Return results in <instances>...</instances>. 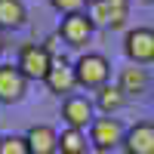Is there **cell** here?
Returning <instances> with one entry per match:
<instances>
[{"label": "cell", "mask_w": 154, "mask_h": 154, "mask_svg": "<svg viewBox=\"0 0 154 154\" xmlns=\"http://www.w3.org/2000/svg\"><path fill=\"white\" fill-rule=\"evenodd\" d=\"M74 74H77V86H83V89H99V86L108 83L111 65H108L105 56H99V53H86V56L77 59Z\"/></svg>", "instance_id": "6da1fadb"}, {"label": "cell", "mask_w": 154, "mask_h": 154, "mask_svg": "<svg viewBox=\"0 0 154 154\" xmlns=\"http://www.w3.org/2000/svg\"><path fill=\"white\" fill-rule=\"evenodd\" d=\"M130 12V0H89L86 16L93 25H105V28H120Z\"/></svg>", "instance_id": "7a4b0ae2"}, {"label": "cell", "mask_w": 154, "mask_h": 154, "mask_svg": "<svg viewBox=\"0 0 154 154\" xmlns=\"http://www.w3.org/2000/svg\"><path fill=\"white\" fill-rule=\"evenodd\" d=\"M49 65H53V56L43 43H25L19 53V71L28 77V80H43Z\"/></svg>", "instance_id": "3957f363"}, {"label": "cell", "mask_w": 154, "mask_h": 154, "mask_svg": "<svg viewBox=\"0 0 154 154\" xmlns=\"http://www.w3.org/2000/svg\"><path fill=\"white\" fill-rule=\"evenodd\" d=\"M123 123L117 117H111V114H105V117H96L93 126H89V139H93V148H102V151H108L114 145H123Z\"/></svg>", "instance_id": "277c9868"}, {"label": "cell", "mask_w": 154, "mask_h": 154, "mask_svg": "<svg viewBox=\"0 0 154 154\" xmlns=\"http://www.w3.org/2000/svg\"><path fill=\"white\" fill-rule=\"evenodd\" d=\"M126 56L136 65H145V62H154V28H133L126 34Z\"/></svg>", "instance_id": "5b68a950"}, {"label": "cell", "mask_w": 154, "mask_h": 154, "mask_svg": "<svg viewBox=\"0 0 154 154\" xmlns=\"http://www.w3.org/2000/svg\"><path fill=\"white\" fill-rule=\"evenodd\" d=\"M46 86H49V93H56V96H68L71 89L77 86V74H74V65L68 59H53V65H49L46 71Z\"/></svg>", "instance_id": "8992f818"}, {"label": "cell", "mask_w": 154, "mask_h": 154, "mask_svg": "<svg viewBox=\"0 0 154 154\" xmlns=\"http://www.w3.org/2000/svg\"><path fill=\"white\" fill-rule=\"evenodd\" d=\"M62 117L71 130H86V126H93V102L86 96H68L65 105H62Z\"/></svg>", "instance_id": "52a82bcc"}, {"label": "cell", "mask_w": 154, "mask_h": 154, "mask_svg": "<svg viewBox=\"0 0 154 154\" xmlns=\"http://www.w3.org/2000/svg\"><path fill=\"white\" fill-rule=\"evenodd\" d=\"M25 86H28V77L19 71V65H0V102H19L25 96Z\"/></svg>", "instance_id": "ba28073f"}, {"label": "cell", "mask_w": 154, "mask_h": 154, "mask_svg": "<svg viewBox=\"0 0 154 154\" xmlns=\"http://www.w3.org/2000/svg\"><path fill=\"white\" fill-rule=\"evenodd\" d=\"M93 28H96V25H93V19H89L86 12H71V16H65V19H62L59 34L65 37L71 46H80V43H86V40H89Z\"/></svg>", "instance_id": "9c48e42d"}, {"label": "cell", "mask_w": 154, "mask_h": 154, "mask_svg": "<svg viewBox=\"0 0 154 154\" xmlns=\"http://www.w3.org/2000/svg\"><path fill=\"white\" fill-rule=\"evenodd\" d=\"M25 142H28L31 154H56L59 151V133L49 123H34L25 133Z\"/></svg>", "instance_id": "30bf717a"}, {"label": "cell", "mask_w": 154, "mask_h": 154, "mask_svg": "<svg viewBox=\"0 0 154 154\" xmlns=\"http://www.w3.org/2000/svg\"><path fill=\"white\" fill-rule=\"evenodd\" d=\"M126 154H154V123H136L123 136Z\"/></svg>", "instance_id": "8fae6325"}, {"label": "cell", "mask_w": 154, "mask_h": 154, "mask_svg": "<svg viewBox=\"0 0 154 154\" xmlns=\"http://www.w3.org/2000/svg\"><path fill=\"white\" fill-rule=\"evenodd\" d=\"M126 96H139V93H145V86H148V71L142 65H136V62H130L123 71H120V83H117Z\"/></svg>", "instance_id": "7c38bea8"}, {"label": "cell", "mask_w": 154, "mask_h": 154, "mask_svg": "<svg viewBox=\"0 0 154 154\" xmlns=\"http://www.w3.org/2000/svg\"><path fill=\"white\" fill-rule=\"evenodd\" d=\"M123 102H126V93L120 86H111V83H105V86H99V93H96V105L105 111V114H114V111H120L123 108Z\"/></svg>", "instance_id": "4fadbf2b"}, {"label": "cell", "mask_w": 154, "mask_h": 154, "mask_svg": "<svg viewBox=\"0 0 154 154\" xmlns=\"http://www.w3.org/2000/svg\"><path fill=\"white\" fill-rule=\"evenodd\" d=\"M25 3L22 0H0V28H22Z\"/></svg>", "instance_id": "5bb4252c"}, {"label": "cell", "mask_w": 154, "mask_h": 154, "mask_svg": "<svg viewBox=\"0 0 154 154\" xmlns=\"http://www.w3.org/2000/svg\"><path fill=\"white\" fill-rule=\"evenodd\" d=\"M59 151L62 154H86L89 148H86V136H83V130H62L59 133Z\"/></svg>", "instance_id": "9a60e30c"}, {"label": "cell", "mask_w": 154, "mask_h": 154, "mask_svg": "<svg viewBox=\"0 0 154 154\" xmlns=\"http://www.w3.org/2000/svg\"><path fill=\"white\" fill-rule=\"evenodd\" d=\"M0 154H31L25 136H0Z\"/></svg>", "instance_id": "2e32d148"}, {"label": "cell", "mask_w": 154, "mask_h": 154, "mask_svg": "<svg viewBox=\"0 0 154 154\" xmlns=\"http://www.w3.org/2000/svg\"><path fill=\"white\" fill-rule=\"evenodd\" d=\"M59 12H65V16H71V12H83L86 6V0H49Z\"/></svg>", "instance_id": "e0dca14e"}, {"label": "cell", "mask_w": 154, "mask_h": 154, "mask_svg": "<svg viewBox=\"0 0 154 154\" xmlns=\"http://www.w3.org/2000/svg\"><path fill=\"white\" fill-rule=\"evenodd\" d=\"M86 154H108V151H102V148H89Z\"/></svg>", "instance_id": "ac0fdd59"}, {"label": "cell", "mask_w": 154, "mask_h": 154, "mask_svg": "<svg viewBox=\"0 0 154 154\" xmlns=\"http://www.w3.org/2000/svg\"><path fill=\"white\" fill-rule=\"evenodd\" d=\"M0 53H3V37H0Z\"/></svg>", "instance_id": "d6986e66"}, {"label": "cell", "mask_w": 154, "mask_h": 154, "mask_svg": "<svg viewBox=\"0 0 154 154\" xmlns=\"http://www.w3.org/2000/svg\"><path fill=\"white\" fill-rule=\"evenodd\" d=\"M145 3H154V0H145Z\"/></svg>", "instance_id": "ffe728a7"}]
</instances>
